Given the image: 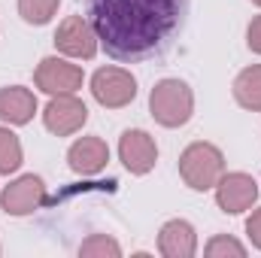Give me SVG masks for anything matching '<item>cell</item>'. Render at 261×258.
Returning <instances> with one entry per match:
<instances>
[{
    "instance_id": "6da1fadb",
    "label": "cell",
    "mask_w": 261,
    "mask_h": 258,
    "mask_svg": "<svg viewBox=\"0 0 261 258\" xmlns=\"http://www.w3.org/2000/svg\"><path fill=\"white\" fill-rule=\"evenodd\" d=\"M189 0H88V21L116 61L161 55L179 34Z\"/></svg>"
},
{
    "instance_id": "7a4b0ae2",
    "label": "cell",
    "mask_w": 261,
    "mask_h": 258,
    "mask_svg": "<svg viewBox=\"0 0 261 258\" xmlns=\"http://www.w3.org/2000/svg\"><path fill=\"white\" fill-rule=\"evenodd\" d=\"M149 113L161 128H182L195 113V94L182 79H161L149 91Z\"/></svg>"
},
{
    "instance_id": "3957f363",
    "label": "cell",
    "mask_w": 261,
    "mask_h": 258,
    "mask_svg": "<svg viewBox=\"0 0 261 258\" xmlns=\"http://www.w3.org/2000/svg\"><path fill=\"white\" fill-rule=\"evenodd\" d=\"M225 173V155L219 146L197 140L179 155V176L192 192H210Z\"/></svg>"
},
{
    "instance_id": "277c9868",
    "label": "cell",
    "mask_w": 261,
    "mask_h": 258,
    "mask_svg": "<svg viewBox=\"0 0 261 258\" xmlns=\"http://www.w3.org/2000/svg\"><path fill=\"white\" fill-rule=\"evenodd\" d=\"M91 94L107 110H122L137 97V79L122 67H100L91 76Z\"/></svg>"
},
{
    "instance_id": "5b68a950",
    "label": "cell",
    "mask_w": 261,
    "mask_h": 258,
    "mask_svg": "<svg viewBox=\"0 0 261 258\" xmlns=\"http://www.w3.org/2000/svg\"><path fill=\"white\" fill-rule=\"evenodd\" d=\"M55 49L67 58L91 61L100 49V40H97V34L85 15H67L55 31Z\"/></svg>"
},
{
    "instance_id": "8992f818",
    "label": "cell",
    "mask_w": 261,
    "mask_h": 258,
    "mask_svg": "<svg viewBox=\"0 0 261 258\" xmlns=\"http://www.w3.org/2000/svg\"><path fill=\"white\" fill-rule=\"evenodd\" d=\"M85 82V73L79 64H70L67 58H58V55H49L43 58L37 70H34V85L40 91H46L49 97L55 94H76Z\"/></svg>"
},
{
    "instance_id": "52a82bcc",
    "label": "cell",
    "mask_w": 261,
    "mask_h": 258,
    "mask_svg": "<svg viewBox=\"0 0 261 258\" xmlns=\"http://www.w3.org/2000/svg\"><path fill=\"white\" fill-rule=\"evenodd\" d=\"M119 161L125 164V170L134 176H146L155 170L158 161V146L155 137L143 128H128L119 137Z\"/></svg>"
},
{
    "instance_id": "ba28073f",
    "label": "cell",
    "mask_w": 261,
    "mask_h": 258,
    "mask_svg": "<svg viewBox=\"0 0 261 258\" xmlns=\"http://www.w3.org/2000/svg\"><path fill=\"white\" fill-rule=\"evenodd\" d=\"M46 203V183L34 173H24L18 179H12L3 192H0V210L6 216H31Z\"/></svg>"
},
{
    "instance_id": "9c48e42d",
    "label": "cell",
    "mask_w": 261,
    "mask_h": 258,
    "mask_svg": "<svg viewBox=\"0 0 261 258\" xmlns=\"http://www.w3.org/2000/svg\"><path fill=\"white\" fill-rule=\"evenodd\" d=\"M88 122V107L76 94H55L43 110V125L55 137H70Z\"/></svg>"
},
{
    "instance_id": "30bf717a",
    "label": "cell",
    "mask_w": 261,
    "mask_h": 258,
    "mask_svg": "<svg viewBox=\"0 0 261 258\" xmlns=\"http://www.w3.org/2000/svg\"><path fill=\"white\" fill-rule=\"evenodd\" d=\"M255 200H258V183L249 173H240V170L237 173H222V179L216 183V203L228 216L246 213Z\"/></svg>"
},
{
    "instance_id": "8fae6325",
    "label": "cell",
    "mask_w": 261,
    "mask_h": 258,
    "mask_svg": "<svg viewBox=\"0 0 261 258\" xmlns=\"http://www.w3.org/2000/svg\"><path fill=\"white\" fill-rule=\"evenodd\" d=\"M110 161V146L100 137H79L70 149H67V164L73 173L79 176H94L107 167Z\"/></svg>"
},
{
    "instance_id": "7c38bea8",
    "label": "cell",
    "mask_w": 261,
    "mask_h": 258,
    "mask_svg": "<svg viewBox=\"0 0 261 258\" xmlns=\"http://www.w3.org/2000/svg\"><path fill=\"white\" fill-rule=\"evenodd\" d=\"M158 252L164 258H195L197 231L186 219H170L158 231Z\"/></svg>"
},
{
    "instance_id": "4fadbf2b",
    "label": "cell",
    "mask_w": 261,
    "mask_h": 258,
    "mask_svg": "<svg viewBox=\"0 0 261 258\" xmlns=\"http://www.w3.org/2000/svg\"><path fill=\"white\" fill-rule=\"evenodd\" d=\"M37 116V97L24 85L0 88V122L6 125H28Z\"/></svg>"
},
{
    "instance_id": "5bb4252c",
    "label": "cell",
    "mask_w": 261,
    "mask_h": 258,
    "mask_svg": "<svg viewBox=\"0 0 261 258\" xmlns=\"http://www.w3.org/2000/svg\"><path fill=\"white\" fill-rule=\"evenodd\" d=\"M234 100L243 110L261 113V64H252L237 73V79H234Z\"/></svg>"
},
{
    "instance_id": "9a60e30c",
    "label": "cell",
    "mask_w": 261,
    "mask_h": 258,
    "mask_svg": "<svg viewBox=\"0 0 261 258\" xmlns=\"http://www.w3.org/2000/svg\"><path fill=\"white\" fill-rule=\"evenodd\" d=\"M24 152H21V140L12 134L9 128H0V173L9 176L21 167Z\"/></svg>"
},
{
    "instance_id": "2e32d148",
    "label": "cell",
    "mask_w": 261,
    "mask_h": 258,
    "mask_svg": "<svg viewBox=\"0 0 261 258\" xmlns=\"http://www.w3.org/2000/svg\"><path fill=\"white\" fill-rule=\"evenodd\" d=\"M61 0H18V15L28 24H49L58 12Z\"/></svg>"
},
{
    "instance_id": "e0dca14e",
    "label": "cell",
    "mask_w": 261,
    "mask_h": 258,
    "mask_svg": "<svg viewBox=\"0 0 261 258\" xmlns=\"http://www.w3.org/2000/svg\"><path fill=\"white\" fill-rule=\"evenodd\" d=\"M79 255H85V258H119L122 255V246H119V240H113L110 234H91V237L79 246Z\"/></svg>"
},
{
    "instance_id": "ac0fdd59",
    "label": "cell",
    "mask_w": 261,
    "mask_h": 258,
    "mask_svg": "<svg viewBox=\"0 0 261 258\" xmlns=\"http://www.w3.org/2000/svg\"><path fill=\"white\" fill-rule=\"evenodd\" d=\"M203 255L206 258H243L246 255V246L240 243V240H234V237H228V234H216L210 243H206V249H203Z\"/></svg>"
},
{
    "instance_id": "d6986e66",
    "label": "cell",
    "mask_w": 261,
    "mask_h": 258,
    "mask_svg": "<svg viewBox=\"0 0 261 258\" xmlns=\"http://www.w3.org/2000/svg\"><path fill=\"white\" fill-rule=\"evenodd\" d=\"M246 237H249V243L255 249H261V207L252 210V216L246 219Z\"/></svg>"
},
{
    "instance_id": "ffe728a7",
    "label": "cell",
    "mask_w": 261,
    "mask_h": 258,
    "mask_svg": "<svg viewBox=\"0 0 261 258\" xmlns=\"http://www.w3.org/2000/svg\"><path fill=\"white\" fill-rule=\"evenodd\" d=\"M246 46L261 55V15H255L252 21H249V28H246Z\"/></svg>"
},
{
    "instance_id": "44dd1931",
    "label": "cell",
    "mask_w": 261,
    "mask_h": 258,
    "mask_svg": "<svg viewBox=\"0 0 261 258\" xmlns=\"http://www.w3.org/2000/svg\"><path fill=\"white\" fill-rule=\"evenodd\" d=\"M252 3H255V6H261V0H252Z\"/></svg>"
}]
</instances>
